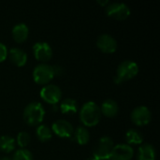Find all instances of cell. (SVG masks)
<instances>
[{"label": "cell", "mask_w": 160, "mask_h": 160, "mask_svg": "<svg viewBox=\"0 0 160 160\" xmlns=\"http://www.w3.org/2000/svg\"><path fill=\"white\" fill-rule=\"evenodd\" d=\"M134 155L133 148L128 144H117L112 147L110 160H131Z\"/></svg>", "instance_id": "9c48e42d"}, {"label": "cell", "mask_w": 160, "mask_h": 160, "mask_svg": "<svg viewBox=\"0 0 160 160\" xmlns=\"http://www.w3.org/2000/svg\"><path fill=\"white\" fill-rule=\"evenodd\" d=\"M106 14L115 20H125L130 15V8L125 3H111L105 8Z\"/></svg>", "instance_id": "8992f818"}, {"label": "cell", "mask_w": 160, "mask_h": 160, "mask_svg": "<svg viewBox=\"0 0 160 160\" xmlns=\"http://www.w3.org/2000/svg\"><path fill=\"white\" fill-rule=\"evenodd\" d=\"M75 142L80 144V145H84L87 144L89 140H90V133L87 128L84 127H78L74 131L73 135Z\"/></svg>", "instance_id": "e0dca14e"}, {"label": "cell", "mask_w": 160, "mask_h": 160, "mask_svg": "<svg viewBox=\"0 0 160 160\" xmlns=\"http://www.w3.org/2000/svg\"><path fill=\"white\" fill-rule=\"evenodd\" d=\"M16 142L10 136H1L0 137V151L4 153H10L15 149Z\"/></svg>", "instance_id": "ffe728a7"}, {"label": "cell", "mask_w": 160, "mask_h": 160, "mask_svg": "<svg viewBox=\"0 0 160 160\" xmlns=\"http://www.w3.org/2000/svg\"><path fill=\"white\" fill-rule=\"evenodd\" d=\"M52 131L60 138H70L73 135L74 129L68 121L59 119L52 124Z\"/></svg>", "instance_id": "7c38bea8"}, {"label": "cell", "mask_w": 160, "mask_h": 160, "mask_svg": "<svg viewBox=\"0 0 160 160\" xmlns=\"http://www.w3.org/2000/svg\"><path fill=\"white\" fill-rule=\"evenodd\" d=\"M40 98L49 104H56L62 98V91L55 84H47L41 89Z\"/></svg>", "instance_id": "52a82bcc"}, {"label": "cell", "mask_w": 160, "mask_h": 160, "mask_svg": "<svg viewBox=\"0 0 160 160\" xmlns=\"http://www.w3.org/2000/svg\"><path fill=\"white\" fill-rule=\"evenodd\" d=\"M8 57V49L6 45L0 42V63L3 62Z\"/></svg>", "instance_id": "cb8c5ba5"}, {"label": "cell", "mask_w": 160, "mask_h": 160, "mask_svg": "<svg viewBox=\"0 0 160 160\" xmlns=\"http://www.w3.org/2000/svg\"><path fill=\"white\" fill-rule=\"evenodd\" d=\"M8 56L9 60L17 67H22L27 61L26 52L20 48H11L8 51Z\"/></svg>", "instance_id": "4fadbf2b"}, {"label": "cell", "mask_w": 160, "mask_h": 160, "mask_svg": "<svg viewBox=\"0 0 160 160\" xmlns=\"http://www.w3.org/2000/svg\"><path fill=\"white\" fill-rule=\"evenodd\" d=\"M60 111L64 114H74L78 111L77 101L73 98H66L60 104Z\"/></svg>", "instance_id": "ac0fdd59"}, {"label": "cell", "mask_w": 160, "mask_h": 160, "mask_svg": "<svg viewBox=\"0 0 160 160\" xmlns=\"http://www.w3.org/2000/svg\"><path fill=\"white\" fill-rule=\"evenodd\" d=\"M11 160H34V158L30 151L26 149H20L14 153Z\"/></svg>", "instance_id": "7402d4cb"}, {"label": "cell", "mask_w": 160, "mask_h": 160, "mask_svg": "<svg viewBox=\"0 0 160 160\" xmlns=\"http://www.w3.org/2000/svg\"><path fill=\"white\" fill-rule=\"evenodd\" d=\"M130 118L136 126H145L150 123L152 119V113L147 107L139 106L132 111Z\"/></svg>", "instance_id": "ba28073f"}, {"label": "cell", "mask_w": 160, "mask_h": 160, "mask_svg": "<svg viewBox=\"0 0 160 160\" xmlns=\"http://www.w3.org/2000/svg\"><path fill=\"white\" fill-rule=\"evenodd\" d=\"M30 135L29 133L25 132V131H21L18 135H17V139H16V142L18 143V145L20 147H22V149L25 146H27L30 142Z\"/></svg>", "instance_id": "603a6c76"}, {"label": "cell", "mask_w": 160, "mask_h": 160, "mask_svg": "<svg viewBox=\"0 0 160 160\" xmlns=\"http://www.w3.org/2000/svg\"><path fill=\"white\" fill-rule=\"evenodd\" d=\"M126 141L128 143V145L130 144H142L143 142V136L142 134L141 131H139L138 129H128L126 133Z\"/></svg>", "instance_id": "d6986e66"}, {"label": "cell", "mask_w": 160, "mask_h": 160, "mask_svg": "<svg viewBox=\"0 0 160 160\" xmlns=\"http://www.w3.org/2000/svg\"><path fill=\"white\" fill-rule=\"evenodd\" d=\"M118 111H119L118 104L113 99H106L101 104L100 112L107 117L112 118V117L116 116L118 113Z\"/></svg>", "instance_id": "9a60e30c"}, {"label": "cell", "mask_w": 160, "mask_h": 160, "mask_svg": "<svg viewBox=\"0 0 160 160\" xmlns=\"http://www.w3.org/2000/svg\"><path fill=\"white\" fill-rule=\"evenodd\" d=\"M33 52L37 60L40 62H48L52 56V49L49 43L38 41L33 46Z\"/></svg>", "instance_id": "30bf717a"}, {"label": "cell", "mask_w": 160, "mask_h": 160, "mask_svg": "<svg viewBox=\"0 0 160 160\" xmlns=\"http://www.w3.org/2000/svg\"><path fill=\"white\" fill-rule=\"evenodd\" d=\"M98 48L105 53H112L117 49L115 38L109 34H102L97 39Z\"/></svg>", "instance_id": "8fae6325"}, {"label": "cell", "mask_w": 160, "mask_h": 160, "mask_svg": "<svg viewBox=\"0 0 160 160\" xmlns=\"http://www.w3.org/2000/svg\"><path fill=\"white\" fill-rule=\"evenodd\" d=\"M55 75L54 66L45 63L38 65L33 70V78L38 84H47L53 79Z\"/></svg>", "instance_id": "277c9868"}, {"label": "cell", "mask_w": 160, "mask_h": 160, "mask_svg": "<svg viewBox=\"0 0 160 160\" xmlns=\"http://www.w3.org/2000/svg\"><path fill=\"white\" fill-rule=\"evenodd\" d=\"M101 117L100 108L96 102L88 101L84 103L80 111L81 122L85 127H95L98 124Z\"/></svg>", "instance_id": "6da1fadb"}, {"label": "cell", "mask_w": 160, "mask_h": 160, "mask_svg": "<svg viewBox=\"0 0 160 160\" xmlns=\"http://www.w3.org/2000/svg\"><path fill=\"white\" fill-rule=\"evenodd\" d=\"M139 72V66L132 60H125L120 63L117 68L114 82L116 84L123 83L133 79Z\"/></svg>", "instance_id": "7a4b0ae2"}, {"label": "cell", "mask_w": 160, "mask_h": 160, "mask_svg": "<svg viewBox=\"0 0 160 160\" xmlns=\"http://www.w3.org/2000/svg\"><path fill=\"white\" fill-rule=\"evenodd\" d=\"M113 141L108 136L99 139L95 146L93 157L97 160H109L111 151L113 147Z\"/></svg>", "instance_id": "5b68a950"}, {"label": "cell", "mask_w": 160, "mask_h": 160, "mask_svg": "<svg viewBox=\"0 0 160 160\" xmlns=\"http://www.w3.org/2000/svg\"><path fill=\"white\" fill-rule=\"evenodd\" d=\"M36 134L38 139L40 142H47L49 140L52 139V131L51 128H49V127H47L46 125H40L37 128L36 130Z\"/></svg>", "instance_id": "44dd1931"}, {"label": "cell", "mask_w": 160, "mask_h": 160, "mask_svg": "<svg viewBox=\"0 0 160 160\" xmlns=\"http://www.w3.org/2000/svg\"><path fill=\"white\" fill-rule=\"evenodd\" d=\"M11 34L16 42L22 43V42L25 41L28 38V35H29L28 26L23 22L17 23L13 26Z\"/></svg>", "instance_id": "5bb4252c"}, {"label": "cell", "mask_w": 160, "mask_h": 160, "mask_svg": "<svg viewBox=\"0 0 160 160\" xmlns=\"http://www.w3.org/2000/svg\"><path fill=\"white\" fill-rule=\"evenodd\" d=\"M0 160H11L9 158H0Z\"/></svg>", "instance_id": "484cf974"}, {"label": "cell", "mask_w": 160, "mask_h": 160, "mask_svg": "<svg viewBox=\"0 0 160 160\" xmlns=\"http://www.w3.org/2000/svg\"><path fill=\"white\" fill-rule=\"evenodd\" d=\"M156 149L150 143H143L139 148L138 160H156Z\"/></svg>", "instance_id": "2e32d148"}, {"label": "cell", "mask_w": 160, "mask_h": 160, "mask_svg": "<svg viewBox=\"0 0 160 160\" xmlns=\"http://www.w3.org/2000/svg\"><path fill=\"white\" fill-rule=\"evenodd\" d=\"M44 115L45 110L42 104L36 101L29 103L23 111V120L30 126L39 125L43 121Z\"/></svg>", "instance_id": "3957f363"}, {"label": "cell", "mask_w": 160, "mask_h": 160, "mask_svg": "<svg viewBox=\"0 0 160 160\" xmlns=\"http://www.w3.org/2000/svg\"><path fill=\"white\" fill-rule=\"evenodd\" d=\"M86 160H97V159H96V158H94V157L92 156V157L88 158H87V159H86Z\"/></svg>", "instance_id": "d4e9b609"}]
</instances>
